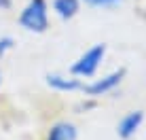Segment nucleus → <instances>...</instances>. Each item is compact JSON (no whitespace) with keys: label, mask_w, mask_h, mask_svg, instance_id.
Here are the masks:
<instances>
[{"label":"nucleus","mask_w":146,"mask_h":140,"mask_svg":"<svg viewBox=\"0 0 146 140\" xmlns=\"http://www.w3.org/2000/svg\"><path fill=\"white\" fill-rule=\"evenodd\" d=\"M104 53H106V45L104 43L93 45L89 51H85L83 55L70 66V72H72L74 77H93L95 70L100 68V64H102V59H104Z\"/></svg>","instance_id":"nucleus-2"},{"label":"nucleus","mask_w":146,"mask_h":140,"mask_svg":"<svg viewBox=\"0 0 146 140\" xmlns=\"http://www.w3.org/2000/svg\"><path fill=\"white\" fill-rule=\"evenodd\" d=\"M91 7H112V4H119L121 0H85Z\"/></svg>","instance_id":"nucleus-9"},{"label":"nucleus","mask_w":146,"mask_h":140,"mask_svg":"<svg viewBox=\"0 0 146 140\" xmlns=\"http://www.w3.org/2000/svg\"><path fill=\"white\" fill-rule=\"evenodd\" d=\"M0 9H2V11L11 9V0H0Z\"/></svg>","instance_id":"nucleus-10"},{"label":"nucleus","mask_w":146,"mask_h":140,"mask_svg":"<svg viewBox=\"0 0 146 140\" xmlns=\"http://www.w3.org/2000/svg\"><path fill=\"white\" fill-rule=\"evenodd\" d=\"M142 121H144V113H142V111H131V113H127V115L119 121V125H117L119 138H123V140L131 138L133 134L140 129Z\"/></svg>","instance_id":"nucleus-4"},{"label":"nucleus","mask_w":146,"mask_h":140,"mask_svg":"<svg viewBox=\"0 0 146 140\" xmlns=\"http://www.w3.org/2000/svg\"><path fill=\"white\" fill-rule=\"evenodd\" d=\"M19 26L30 32H44L49 28V15L44 0H30L28 7L19 15Z\"/></svg>","instance_id":"nucleus-1"},{"label":"nucleus","mask_w":146,"mask_h":140,"mask_svg":"<svg viewBox=\"0 0 146 140\" xmlns=\"http://www.w3.org/2000/svg\"><path fill=\"white\" fill-rule=\"evenodd\" d=\"M76 136H78V132H76V125H74V123L59 121L51 127L47 140H76Z\"/></svg>","instance_id":"nucleus-5"},{"label":"nucleus","mask_w":146,"mask_h":140,"mask_svg":"<svg viewBox=\"0 0 146 140\" xmlns=\"http://www.w3.org/2000/svg\"><path fill=\"white\" fill-rule=\"evenodd\" d=\"M13 45H15V41H13L11 36H4V38H0V57H2L7 51H11V49H13Z\"/></svg>","instance_id":"nucleus-8"},{"label":"nucleus","mask_w":146,"mask_h":140,"mask_svg":"<svg viewBox=\"0 0 146 140\" xmlns=\"http://www.w3.org/2000/svg\"><path fill=\"white\" fill-rule=\"evenodd\" d=\"M123 77H125V68H119L117 72L85 85L83 89H85V93H89V96H102V93H108V91H112L114 87H119V83L123 81Z\"/></svg>","instance_id":"nucleus-3"},{"label":"nucleus","mask_w":146,"mask_h":140,"mask_svg":"<svg viewBox=\"0 0 146 140\" xmlns=\"http://www.w3.org/2000/svg\"><path fill=\"white\" fill-rule=\"evenodd\" d=\"M47 85L51 89H57V91H74V89L83 87L76 79H68L62 74H47Z\"/></svg>","instance_id":"nucleus-6"},{"label":"nucleus","mask_w":146,"mask_h":140,"mask_svg":"<svg viewBox=\"0 0 146 140\" xmlns=\"http://www.w3.org/2000/svg\"><path fill=\"white\" fill-rule=\"evenodd\" d=\"M53 9L62 19H72L78 13V0H55Z\"/></svg>","instance_id":"nucleus-7"}]
</instances>
